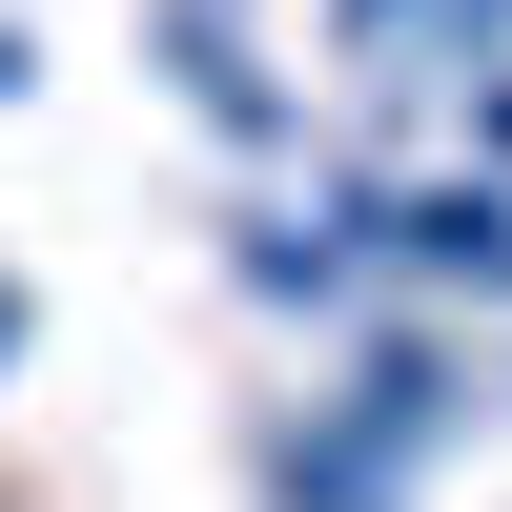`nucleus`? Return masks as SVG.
I'll list each match as a JSON object with an SVG mask.
<instances>
[{
	"instance_id": "1",
	"label": "nucleus",
	"mask_w": 512,
	"mask_h": 512,
	"mask_svg": "<svg viewBox=\"0 0 512 512\" xmlns=\"http://www.w3.org/2000/svg\"><path fill=\"white\" fill-rule=\"evenodd\" d=\"M0 349H21V308H0Z\"/></svg>"
}]
</instances>
